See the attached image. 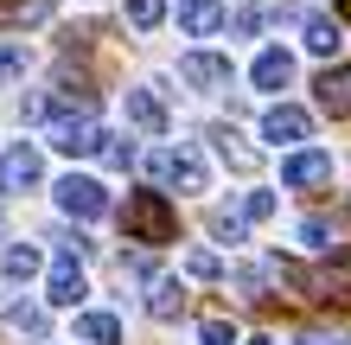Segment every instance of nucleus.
I'll use <instances>...</instances> for the list:
<instances>
[{"mask_svg": "<svg viewBox=\"0 0 351 345\" xmlns=\"http://www.w3.org/2000/svg\"><path fill=\"white\" fill-rule=\"evenodd\" d=\"M134 243H173L179 237V211L167 205V192H128V211H121Z\"/></svg>", "mask_w": 351, "mask_h": 345, "instance_id": "obj_1", "label": "nucleus"}, {"mask_svg": "<svg viewBox=\"0 0 351 345\" xmlns=\"http://www.w3.org/2000/svg\"><path fill=\"white\" fill-rule=\"evenodd\" d=\"M154 179H167V186H185V192H204V160L192 147H154Z\"/></svg>", "mask_w": 351, "mask_h": 345, "instance_id": "obj_2", "label": "nucleus"}, {"mask_svg": "<svg viewBox=\"0 0 351 345\" xmlns=\"http://www.w3.org/2000/svg\"><path fill=\"white\" fill-rule=\"evenodd\" d=\"M77 256L84 250H58V262H51V275H45V300L51 307H77V300H84V269H77Z\"/></svg>", "mask_w": 351, "mask_h": 345, "instance_id": "obj_3", "label": "nucleus"}, {"mask_svg": "<svg viewBox=\"0 0 351 345\" xmlns=\"http://www.w3.org/2000/svg\"><path fill=\"white\" fill-rule=\"evenodd\" d=\"M281 179H287L294 192L332 186V154H319V147H300V154H287V160H281Z\"/></svg>", "mask_w": 351, "mask_h": 345, "instance_id": "obj_4", "label": "nucleus"}, {"mask_svg": "<svg viewBox=\"0 0 351 345\" xmlns=\"http://www.w3.org/2000/svg\"><path fill=\"white\" fill-rule=\"evenodd\" d=\"M51 147L71 154V160H84V154H102V147H109V134H102L96 121H90V109H84L77 121H58V128H51Z\"/></svg>", "mask_w": 351, "mask_h": 345, "instance_id": "obj_5", "label": "nucleus"}, {"mask_svg": "<svg viewBox=\"0 0 351 345\" xmlns=\"http://www.w3.org/2000/svg\"><path fill=\"white\" fill-rule=\"evenodd\" d=\"M58 211H71V217H102V211H109V192H102L96 179L71 173V179H58Z\"/></svg>", "mask_w": 351, "mask_h": 345, "instance_id": "obj_6", "label": "nucleus"}, {"mask_svg": "<svg viewBox=\"0 0 351 345\" xmlns=\"http://www.w3.org/2000/svg\"><path fill=\"white\" fill-rule=\"evenodd\" d=\"M262 134L275 141V147H294V141H306V134H313V115H306V109H294V103H275V109L262 115Z\"/></svg>", "mask_w": 351, "mask_h": 345, "instance_id": "obj_7", "label": "nucleus"}, {"mask_svg": "<svg viewBox=\"0 0 351 345\" xmlns=\"http://www.w3.org/2000/svg\"><path fill=\"white\" fill-rule=\"evenodd\" d=\"M38 147L32 141H19V147H7V160H0V192H26V186H38Z\"/></svg>", "mask_w": 351, "mask_h": 345, "instance_id": "obj_8", "label": "nucleus"}, {"mask_svg": "<svg viewBox=\"0 0 351 345\" xmlns=\"http://www.w3.org/2000/svg\"><path fill=\"white\" fill-rule=\"evenodd\" d=\"M313 96H319V109L326 115H351V64H332V71H319V84H313Z\"/></svg>", "mask_w": 351, "mask_h": 345, "instance_id": "obj_9", "label": "nucleus"}, {"mask_svg": "<svg viewBox=\"0 0 351 345\" xmlns=\"http://www.w3.org/2000/svg\"><path fill=\"white\" fill-rule=\"evenodd\" d=\"M179 77H185L192 90H217V84H230V64L211 58V51H185V58H179Z\"/></svg>", "mask_w": 351, "mask_h": 345, "instance_id": "obj_10", "label": "nucleus"}, {"mask_svg": "<svg viewBox=\"0 0 351 345\" xmlns=\"http://www.w3.org/2000/svg\"><path fill=\"white\" fill-rule=\"evenodd\" d=\"M250 84L256 90H287V84H294V58H287L281 45H268L256 64H250Z\"/></svg>", "mask_w": 351, "mask_h": 345, "instance_id": "obj_11", "label": "nucleus"}, {"mask_svg": "<svg viewBox=\"0 0 351 345\" xmlns=\"http://www.w3.org/2000/svg\"><path fill=\"white\" fill-rule=\"evenodd\" d=\"M300 243H306V250H319V256H351L345 224H332V217H306V224H300Z\"/></svg>", "mask_w": 351, "mask_h": 345, "instance_id": "obj_12", "label": "nucleus"}, {"mask_svg": "<svg viewBox=\"0 0 351 345\" xmlns=\"http://www.w3.org/2000/svg\"><path fill=\"white\" fill-rule=\"evenodd\" d=\"M179 26L192 38H211L223 26V0H179Z\"/></svg>", "mask_w": 351, "mask_h": 345, "instance_id": "obj_13", "label": "nucleus"}, {"mask_svg": "<svg viewBox=\"0 0 351 345\" xmlns=\"http://www.w3.org/2000/svg\"><path fill=\"white\" fill-rule=\"evenodd\" d=\"M128 121H134V128H147V134H167V109H160L154 90H128Z\"/></svg>", "mask_w": 351, "mask_h": 345, "instance_id": "obj_14", "label": "nucleus"}, {"mask_svg": "<svg viewBox=\"0 0 351 345\" xmlns=\"http://www.w3.org/2000/svg\"><path fill=\"white\" fill-rule=\"evenodd\" d=\"M77 333H84L90 345H121V320L115 313H84V320H77Z\"/></svg>", "mask_w": 351, "mask_h": 345, "instance_id": "obj_15", "label": "nucleus"}, {"mask_svg": "<svg viewBox=\"0 0 351 345\" xmlns=\"http://www.w3.org/2000/svg\"><path fill=\"white\" fill-rule=\"evenodd\" d=\"M345 45V32H339V19H306V51H319V58H332Z\"/></svg>", "mask_w": 351, "mask_h": 345, "instance_id": "obj_16", "label": "nucleus"}, {"mask_svg": "<svg viewBox=\"0 0 351 345\" xmlns=\"http://www.w3.org/2000/svg\"><path fill=\"white\" fill-rule=\"evenodd\" d=\"M185 307V288H179V281H154V294H147V313L154 320H173Z\"/></svg>", "mask_w": 351, "mask_h": 345, "instance_id": "obj_17", "label": "nucleus"}, {"mask_svg": "<svg viewBox=\"0 0 351 345\" xmlns=\"http://www.w3.org/2000/svg\"><path fill=\"white\" fill-rule=\"evenodd\" d=\"M121 13H128L134 32H154L160 19H167V0H121Z\"/></svg>", "mask_w": 351, "mask_h": 345, "instance_id": "obj_18", "label": "nucleus"}, {"mask_svg": "<svg viewBox=\"0 0 351 345\" xmlns=\"http://www.w3.org/2000/svg\"><path fill=\"white\" fill-rule=\"evenodd\" d=\"M26 77V38H0V84Z\"/></svg>", "mask_w": 351, "mask_h": 345, "instance_id": "obj_19", "label": "nucleus"}, {"mask_svg": "<svg viewBox=\"0 0 351 345\" xmlns=\"http://www.w3.org/2000/svg\"><path fill=\"white\" fill-rule=\"evenodd\" d=\"M0 269H7L13 281H19V275H32V269H38V250H32V243H13V250H7V262H0Z\"/></svg>", "mask_w": 351, "mask_h": 345, "instance_id": "obj_20", "label": "nucleus"}, {"mask_svg": "<svg viewBox=\"0 0 351 345\" xmlns=\"http://www.w3.org/2000/svg\"><path fill=\"white\" fill-rule=\"evenodd\" d=\"M243 217H256V224L275 217V192H250V198H243Z\"/></svg>", "mask_w": 351, "mask_h": 345, "instance_id": "obj_21", "label": "nucleus"}, {"mask_svg": "<svg viewBox=\"0 0 351 345\" xmlns=\"http://www.w3.org/2000/svg\"><path fill=\"white\" fill-rule=\"evenodd\" d=\"M198 345H237V333L223 326V320H204V333H198Z\"/></svg>", "mask_w": 351, "mask_h": 345, "instance_id": "obj_22", "label": "nucleus"}, {"mask_svg": "<svg viewBox=\"0 0 351 345\" xmlns=\"http://www.w3.org/2000/svg\"><path fill=\"white\" fill-rule=\"evenodd\" d=\"M211 230H217L223 243H243V217H230V211H223V217H211Z\"/></svg>", "mask_w": 351, "mask_h": 345, "instance_id": "obj_23", "label": "nucleus"}, {"mask_svg": "<svg viewBox=\"0 0 351 345\" xmlns=\"http://www.w3.org/2000/svg\"><path fill=\"white\" fill-rule=\"evenodd\" d=\"M185 269H192V275H198V281H211V275H217V256H204V250H198V256H192V262H185Z\"/></svg>", "mask_w": 351, "mask_h": 345, "instance_id": "obj_24", "label": "nucleus"}, {"mask_svg": "<svg viewBox=\"0 0 351 345\" xmlns=\"http://www.w3.org/2000/svg\"><path fill=\"white\" fill-rule=\"evenodd\" d=\"M102 160H109V167H128V160H134V147H121V141H109V147H102Z\"/></svg>", "mask_w": 351, "mask_h": 345, "instance_id": "obj_25", "label": "nucleus"}, {"mask_svg": "<svg viewBox=\"0 0 351 345\" xmlns=\"http://www.w3.org/2000/svg\"><path fill=\"white\" fill-rule=\"evenodd\" d=\"M339 13H345V19H351V0H339Z\"/></svg>", "mask_w": 351, "mask_h": 345, "instance_id": "obj_26", "label": "nucleus"}, {"mask_svg": "<svg viewBox=\"0 0 351 345\" xmlns=\"http://www.w3.org/2000/svg\"><path fill=\"white\" fill-rule=\"evenodd\" d=\"M250 345H262V339H250Z\"/></svg>", "mask_w": 351, "mask_h": 345, "instance_id": "obj_27", "label": "nucleus"}, {"mask_svg": "<svg viewBox=\"0 0 351 345\" xmlns=\"http://www.w3.org/2000/svg\"><path fill=\"white\" fill-rule=\"evenodd\" d=\"M345 345H351V333H345Z\"/></svg>", "mask_w": 351, "mask_h": 345, "instance_id": "obj_28", "label": "nucleus"}]
</instances>
